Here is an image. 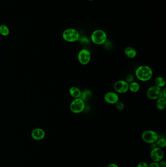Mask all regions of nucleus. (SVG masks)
<instances>
[{"label":"nucleus","instance_id":"obj_21","mask_svg":"<svg viewBox=\"0 0 166 167\" xmlns=\"http://www.w3.org/2000/svg\"><path fill=\"white\" fill-rule=\"evenodd\" d=\"M81 44H87L89 43V40L87 38L85 37H80L79 41Z\"/></svg>","mask_w":166,"mask_h":167},{"label":"nucleus","instance_id":"obj_9","mask_svg":"<svg viewBox=\"0 0 166 167\" xmlns=\"http://www.w3.org/2000/svg\"><path fill=\"white\" fill-rule=\"evenodd\" d=\"M150 156L153 162L158 163L164 158V152L161 148L156 147L151 150Z\"/></svg>","mask_w":166,"mask_h":167},{"label":"nucleus","instance_id":"obj_3","mask_svg":"<svg viewBox=\"0 0 166 167\" xmlns=\"http://www.w3.org/2000/svg\"><path fill=\"white\" fill-rule=\"evenodd\" d=\"M62 36L64 40L69 43L78 41L81 37L78 30L75 29H66L62 33Z\"/></svg>","mask_w":166,"mask_h":167},{"label":"nucleus","instance_id":"obj_14","mask_svg":"<svg viewBox=\"0 0 166 167\" xmlns=\"http://www.w3.org/2000/svg\"><path fill=\"white\" fill-rule=\"evenodd\" d=\"M166 106V98L160 97L156 100V107L159 111H163L165 109Z\"/></svg>","mask_w":166,"mask_h":167},{"label":"nucleus","instance_id":"obj_26","mask_svg":"<svg viewBox=\"0 0 166 167\" xmlns=\"http://www.w3.org/2000/svg\"><path fill=\"white\" fill-rule=\"evenodd\" d=\"M157 147L156 143H151V144H150V148L152 150V149H155L156 147Z\"/></svg>","mask_w":166,"mask_h":167},{"label":"nucleus","instance_id":"obj_8","mask_svg":"<svg viewBox=\"0 0 166 167\" xmlns=\"http://www.w3.org/2000/svg\"><path fill=\"white\" fill-rule=\"evenodd\" d=\"M114 89L117 94H125L129 90V84L125 80H120L114 83Z\"/></svg>","mask_w":166,"mask_h":167},{"label":"nucleus","instance_id":"obj_27","mask_svg":"<svg viewBox=\"0 0 166 167\" xmlns=\"http://www.w3.org/2000/svg\"><path fill=\"white\" fill-rule=\"evenodd\" d=\"M107 167H119L117 164L115 163H110L108 165Z\"/></svg>","mask_w":166,"mask_h":167},{"label":"nucleus","instance_id":"obj_17","mask_svg":"<svg viewBox=\"0 0 166 167\" xmlns=\"http://www.w3.org/2000/svg\"><path fill=\"white\" fill-rule=\"evenodd\" d=\"M155 86L159 88H163L166 85L165 79L161 76H158L155 79Z\"/></svg>","mask_w":166,"mask_h":167},{"label":"nucleus","instance_id":"obj_22","mask_svg":"<svg viewBox=\"0 0 166 167\" xmlns=\"http://www.w3.org/2000/svg\"><path fill=\"white\" fill-rule=\"evenodd\" d=\"M125 81L128 83H131V82H134V76L131 74H129V75H127V77H126V80Z\"/></svg>","mask_w":166,"mask_h":167},{"label":"nucleus","instance_id":"obj_19","mask_svg":"<svg viewBox=\"0 0 166 167\" xmlns=\"http://www.w3.org/2000/svg\"><path fill=\"white\" fill-rule=\"evenodd\" d=\"M156 143L157 147H160L161 149L166 147V139L165 138H158Z\"/></svg>","mask_w":166,"mask_h":167},{"label":"nucleus","instance_id":"obj_18","mask_svg":"<svg viewBox=\"0 0 166 167\" xmlns=\"http://www.w3.org/2000/svg\"><path fill=\"white\" fill-rule=\"evenodd\" d=\"M9 29L8 27L5 24L0 25V34L3 36H8L9 34Z\"/></svg>","mask_w":166,"mask_h":167},{"label":"nucleus","instance_id":"obj_13","mask_svg":"<svg viewBox=\"0 0 166 167\" xmlns=\"http://www.w3.org/2000/svg\"><path fill=\"white\" fill-rule=\"evenodd\" d=\"M92 96V92L89 90H85L81 92L80 98L85 102L89 101Z\"/></svg>","mask_w":166,"mask_h":167},{"label":"nucleus","instance_id":"obj_7","mask_svg":"<svg viewBox=\"0 0 166 167\" xmlns=\"http://www.w3.org/2000/svg\"><path fill=\"white\" fill-rule=\"evenodd\" d=\"M77 60L81 65L85 66L90 63L91 59V53L87 49L81 50L77 54Z\"/></svg>","mask_w":166,"mask_h":167},{"label":"nucleus","instance_id":"obj_24","mask_svg":"<svg viewBox=\"0 0 166 167\" xmlns=\"http://www.w3.org/2000/svg\"><path fill=\"white\" fill-rule=\"evenodd\" d=\"M158 164L160 167H166V162L165 160H161L160 161L158 162Z\"/></svg>","mask_w":166,"mask_h":167},{"label":"nucleus","instance_id":"obj_6","mask_svg":"<svg viewBox=\"0 0 166 167\" xmlns=\"http://www.w3.org/2000/svg\"><path fill=\"white\" fill-rule=\"evenodd\" d=\"M141 138L144 142L148 144L156 143L159 138V135L157 133L152 130H147L141 134Z\"/></svg>","mask_w":166,"mask_h":167},{"label":"nucleus","instance_id":"obj_29","mask_svg":"<svg viewBox=\"0 0 166 167\" xmlns=\"http://www.w3.org/2000/svg\"><path fill=\"white\" fill-rule=\"evenodd\" d=\"M88 1H92L93 0H88Z\"/></svg>","mask_w":166,"mask_h":167},{"label":"nucleus","instance_id":"obj_11","mask_svg":"<svg viewBox=\"0 0 166 167\" xmlns=\"http://www.w3.org/2000/svg\"><path fill=\"white\" fill-rule=\"evenodd\" d=\"M45 131L40 128H36L31 133V137L35 140H41L45 137Z\"/></svg>","mask_w":166,"mask_h":167},{"label":"nucleus","instance_id":"obj_12","mask_svg":"<svg viewBox=\"0 0 166 167\" xmlns=\"http://www.w3.org/2000/svg\"><path fill=\"white\" fill-rule=\"evenodd\" d=\"M124 53L127 57L130 59L135 58L137 55V51L136 50L131 46L126 47V49L124 50Z\"/></svg>","mask_w":166,"mask_h":167},{"label":"nucleus","instance_id":"obj_4","mask_svg":"<svg viewBox=\"0 0 166 167\" xmlns=\"http://www.w3.org/2000/svg\"><path fill=\"white\" fill-rule=\"evenodd\" d=\"M85 108V102L80 98H75L71 103L70 110L76 114L81 113Z\"/></svg>","mask_w":166,"mask_h":167},{"label":"nucleus","instance_id":"obj_23","mask_svg":"<svg viewBox=\"0 0 166 167\" xmlns=\"http://www.w3.org/2000/svg\"><path fill=\"white\" fill-rule=\"evenodd\" d=\"M136 167H148V164L146 162H141L137 164Z\"/></svg>","mask_w":166,"mask_h":167},{"label":"nucleus","instance_id":"obj_28","mask_svg":"<svg viewBox=\"0 0 166 167\" xmlns=\"http://www.w3.org/2000/svg\"><path fill=\"white\" fill-rule=\"evenodd\" d=\"M166 88L163 89V97L166 98Z\"/></svg>","mask_w":166,"mask_h":167},{"label":"nucleus","instance_id":"obj_16","mask_svg":"<svg viewBox=\"0 0 166 167\" xmlns=\"http://www.w3.org/2000/svg\"><path fill=\"white\" fill-rule=\"evenodd\" d=\"M140 88V85L137 82L134 81L129 84V90L133 93H136L139 91Z\"/></svg>","mask_w":166,"mask_h":167},{"label":"nucleus","instance_id":"obj_10","mask_svg":"<svg viewBox=\"0 0 166 167\" xmlns=\"http://www.w3.org/2000/svg\"><path fill=\"white\" fill-rule=\"evenodd\" d=\"M104 101L110 105H115L119 101V97L117 92L109 91L105 94L104 96Z\"/></svg>","mask_w":166,"mask_h":167},{"label":"nucleus","instance_id":"obj_2","mask_svg":"<svg viewBox=\"0 0 166 167\" xmlns=\"http://www.w3.org/2000/svg\"><path fill=\"white\" fill-rule=\"evenodd\" d=\"M91 39L95 45H102L106 42L107 39V36L104 30L97 29L92 33Z\"/></svg>","mask_w":166,"mask_h":167},{"label":"nucleus","instance_id":"obj_15","mask_svg":"<svg viewBox=\"0 0 166 167\" xmlns=\"http://www.w3.org/2000/svg\"><path fill=\"white\" fill-rule=\"evenodd\" d=\"M81 90L77 86H72L69 89V94L72 97L75 98H80Z\"/></svg>","mask_w":166,"mask_h":167},{"label":"nucleus","instance_id":"obj_1","mask_svg":"<svg viewBox=\"0 0 166 167\" xmlns=\"http://www.w3.org/2000/svg\"><path fill=\"white\" fill-rule=\"evenodd\" d=\"M135 75L139 81L147 82L151 79L153 75V71L149 66L141 65L136 68Z\"/></svg>","mask_w":166,"mask_h":167},{"label":"nucleus","instance_id":"obj_5","mask_svg":"<svg viewBox=\"0 0 166 167\" xmlns=\"http://www.w3.org/2000/svg\"><path fill=\"white\" fill-rule=\"evenodd\" d=\"M147 97L150 100H155L163 97V88L154 85L150 86L147 90Z\"/></svg>","mask_w":166,"mask_h":167},{"label":"nucleus","instance_id":"obj_25","mask_svg":"<svg viewBox=\"0 0 166 167\" xmlns=\"http://www.w3.org/2000/svg\"><path fill=\"white\" fill-rule=\"evenodd\" d=\"M148 167H160L158 164V163L156 162H152L150 164V165H148Z\"/></svg>","mask_w":166,"mask_h":167},{"label":"nucleus","instance_id":"obj_20","mask_svg":"<svg viewBox=\"0 0 166 167\" xmlns=\"http://www.w3.org/2000/svg\"><path fill=\"white\" fill-rule=\"evenodd\" d=\"M115 105V108H116L117 110H118V111H122V110H123L124 109L125 105L122 102L118 101Z\"/></svg>","mask_w":166,"mask_h":167}]
</instances>
